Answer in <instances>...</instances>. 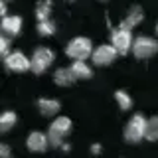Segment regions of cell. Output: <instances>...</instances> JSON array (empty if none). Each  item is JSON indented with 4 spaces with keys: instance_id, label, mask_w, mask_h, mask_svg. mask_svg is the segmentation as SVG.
<instances>
[{
    "instance_id": "1",
    "label": "cell",
    "mask_w": 158,
    "mask_h": 158,
    "mask_svg": "<svg viewBox=\"0 0 158 158\" xmlns=\"http://www.w3.org/2000/svg\"><path fill=\"white\" fill-rule=\"evenodd\" d=\"M146 123H148V121L140 115V113L132 115L131 121H128L127 127H125V140L131 142V144L140 142L142 138L146 136Z\"/></svg>"
},
{
    "instance_id": "2",
    "label": "cell",
    "mask_w": 158,
    "mask_h": 158,
    "mask_svg": "<svg viewBox=\"0 0 158 158\" xmlns=\"http://www.w3.org/2000/svg\"><path fill=\"white\" fill-rule=\"evenodd\" d=\"M65 53L71 59H87L93 53V44H91V40H89V38L77 36V38H73L71 42L67 44Z\"/></svg>"
},
{
    "instance_id": "3",
    "label": "cell",
    "mask_w": 158,
    "mask_h": 158,
    "mask_svg": "<svg viewBox=\"0 0 158 158\" xmlns=\"http://www.w3.org/2000/svg\"><path fill=\"white\" fill-rule=\"evenodd\" d=\"M69 131H71V118H67V117H57L56 121L52 123L49 131H48L49 144H52V146H61L63 136H65Z\"/></svg>"
},
{
    "instance_id": "4",
    "label": "cell",
    "mask_w": 158,
    "mask_h": 158,
    "mask_svg": "<svg viewBox=\"0 0 158 158\" xmlns=\"http://www.w3.org/2000/svg\"><path fill=\"white\" fill-rule=\"evenodd\" d=\"M132 53L138 59H148V57L158 53V42L154 38H148V36H138L132 42Z\"/></svg>"
},
{
    "instance_id": "5",
    "label": "cell",
    "mask_w": 158,
    "mask_h": 158,
    "mask_svg": "<svg viewBox=\"0 0 158 158\" xmlns=\"http://www.w3.org/2000/svg\"><path fill=\"white\" fill-rule=\"evenodd\" d=\"M53 59H56V53H53L49 48H44V46L36 48L34 53H32V71L38 73V75L44 73L53 63Z\"/></svg>"
},
{
    "instance_id": "6",
    "label": "cell",
    "mask_w": 158,
    "mask_h": 158,
    "mask_svg": "<svg viewBox=\"0 0 158 158\" xmlns=\"http://www.w3.org/2000/svg\"><path fill=\"white\" fill-rule=\"evenodd\" d=\"M132 34H131V30L128 28H118L113 32V36H111V44L117 48V52H118V56H127L128 52H132Z\"/></svg>"
},
{
    "instance_id": "7",
    "label": "cell",
    "mask_w": 158,
    "mask_h": 158,
    "mask_svg": "<svg viewBox=\"0 0 158 158\" xmlns=\"http://www.w3.org/2000/svg\"><path fill=\"white\" fill-rule=\"evenodd\" d=\"M118 56V52H117V48L113 46H109V44H103V46H99L95 48V52L91 53V59H93V63L99 67H105V65H111L113 61L117 59Z\"/></svg>"
},
{
    "instance_id": "8",
    "label": "cell",
    "mask_w": 158,
    "mask_h": 158,
    "mask_svg": "<svg viewBox=\"0 0 158 158\" xmlns=\"http://www.w3.org/2000/svg\"><path fill=\"white\" fill-rule=\"evenodd\" d=\"M4 65L8 71H16V73H24L28 69H32V59H28L22 52H10L4 57Z\"/></svg>"
},
{
    "instance_id": "9",
    "label": "cell",
    "mask_w": 158,
    "mask_h": 158,
    "mask_svg": "<svg viewBox=\"0 0 158 158\" xmlns=\"http://www.w3.org/2000/svg\"><path fill=\"white\" fill-rule=\"evenodd\" d=\"M49 144V138L44 135V132H30L28 140H26V146L30 152H44Z\"/></svg>"
},
{
    "instance_id": "10",
    "label": "cell",
    "mask_w": 158,
    "mask_h": 158,
    "mask_svg": "<svg viewBox=\"0 0 158 158\" xmlns=\"http://www.w3.org/2000/svg\"><path fill=\"white\" fill-rule=\"evenodd\" d=\"M20 30H22V18L20 16H2V32L8 34V36H18Z\"/></svg>"
},
{
    "instance_id": "11",
    "label": "cell",
    "mask_w": 158,
    "mask_h": 158,
    "mask_svg": "<svg viewBox=\"0 0 158 158\" xmlns=\"http://www.w3.org/2000/svg\"><path fill=\"white\" fill-rule=\"evenodd\" d=\"M53 81H56V85H59V87H69L77 81V77L73 75L71 67H59L57 71L53 73Z\"/></svg>"
},
{
    "instance_id": "12",
    "label": "cell",
    "mask_w": 158,
    "mask_h": 158,
    "mask_svg": "<svg viewBox=\"0 0 158 158\" xmlns=\"http://www.w3.org/2000/svg\"><path fill=\"white\" fill-rule=\"evenodd\" d=\"M142 18H144V12H142V8H140V6H132V8L127 12V18L121 22V26L132 30L135 26H138V24L142 22Z\"/></svg>"
},
{
    "instance_id": "13",
    "label": "cell",
    "mask_w": 158,
    "mask_h": 158,
    "mask_svg": "<svg viewBox=\"0 0 158 158\" xmlns=\"http://www.w3.org/2000/svg\"><path fill=\"white\" fill-rule=\"evenodd\" d=\"M38 109H40V113H42L44 117H53V115L59 113L61 105H59V101H56V99H40Z\"/></svg>"
},
{
    "instance_id": "14",
    "label": "cell",
    "mask_w": 158,
    "mask_h": 158,
    "mask_svg": "<svg viewBox=\"0 0 158 158\" xmlns=\"http://www.w3.org/2000/svg\"><path fill=\"white\" fill-rule=\"evenodd\" d=\"M71 71L77 79H89L93 75V69L85 63V59H73L71 63Z\"/></svg>"
},
{
    "instance_id": "15",
    "label": "cell",
    "mask_w": 158,
    "mask_h": 158,
    "mask_svg": "<svg viewBox=\"0 0 158 158\" xmlns=\"http://www.w3.org/2000/svg\"><path fill=\"white\" fill-rule=\"evenodd\" d=\"M16 121H18V117L14 111H4L2 117H0V132H8L10 128L16 125Z\"/></svg>"
},
{
    "instance_id": "16",
    "label": "cell",
    "mask_w": 158,
    "mask_h": 158,
    "mask_svg": "<svg viewBox=\"0 0 158 158\" xmlns=\"http://www.w3.org/2000/svg\"><path fill=\"white\" fill-rule=\"evenodd\" d=\"M49 16H52V0H40L36 4V18L48 20Z\"/></svg>"
},
{
    "instance_id": "17",
    "label": "cell",
    "mask_w": 158,
    "mask_h": 158,
    "mask_svg": "<svg viewBox=\"0 0 158 158\" xmlns=\"http://www.w3.org/2000/svg\"><path fill=\"white\" fill-rule=\"evenodd\" d=\"M53 32H56V24L52 22V20H38V34L40 36H53Z\"/></svg>"
},
{
    "instance_id": "18",
    "label": "cell",
    "mask_w": 158,
    "mask_h": 158,
    "mask_svg": "<svg viewBox=\"0 0 158 158\" xmlns=\"http://www.w3.org/2000/svg\"><path fill=\"white\" fill-rule=\"evenodd\" d=\"M148 140H158V117H152V118H148V123H146V136Z\"/></svg>"
},
{
    "instance_id": "19",
    "label": "cell",
    "mask_w": 158,
    "mask_h": 158,
    "mask_svg": "<svg viewBox=\"0 0 158 158\" xmlns=\"http://www.w3.org/2000/svg\"><path fill=\"white\" fill-rule=\"evenodd\" d=\"M115 99H117L118 107H121V111H128V109L132 107V99H131V95H128L127 91H117Z\"/></svg>"
},
{
    "instance_id": "20",
    "label": "cell",
    "mask_w": 158,
    "mask_h": 158,
    "mask_svg": "<svg viewBox=\"0 0 158 158\" xmlns=\"http://www.w3.org/2000/svg\"><path fill=\"white\" fill-rule=\"evenodd\" d=\"M0 53H2L4 57L10 53V40H8V34H4V36L0 38Z\"/></svg>"
},
{
    "instance_id": "21",
    "label": "cell",
    "mask_w": 158,
    "mask_h": 158,
    "mask_svg": "<svg viewBox=\"0 0 158 158\" xmlns=\"http://www.w3.org/2000/svg\"><path fill=\"white\" fill-rule=\"evenodd\" d=\"M0 154H2L4 158H10V148H8V144H0Z\"/></svg>"
},
{
    "instance_id": "22",
    "label": "cell",
    "mask_w": 158,
    "mask_h": 158,
    "mask_svg": "<svg viewBox=\"0 0 158 158\" xmlns=\"http://www.w3.org/2000/svg\"><path fill=\"white\" fill-rule=\"evenodd\" d=\"M6 12H8V8H6V0H0V14H2V16H6Z\"/></svg>"
},
{
    "instance_id": "23",
    "label": "cell",
    "mask_w": 158,
    "mask_h": 158,
    "mask_svg": "<svg viewBox=\"0 0 158 158\" xmlns=\"http://www.w3.org/2000/svg\"><path fill=\"white\" fill-rule=\"evenodd\" d=\"M91 152H93V154H99V152H101V146H99V144H93L91 146Z\"/></svg>"
},
{
    "instance_id": "24",
    "label": "cell",
    "mask_w": 158,
    "mask_h": 158,
    "mask_svg": "<svg viewBox=\"0 0 158 158\" xmlns=\"http://www.w3.org/2000/svg\"><path fill=\"white\" fill-rule=\"evenodd\" d=\"M61 148H63V152H69V150H71V146H69V144H63Z\"/></svg>"
},
{
    "instance_id": "25",
    "label": "cell",
    "mask_w": 158,
    "mask_h": 158,
    "mask_svg": "<svg viewBox=\"0 0 158 158\" xmlns=\"http://www.w3.org/2000/svg\"><path fill=\"white\" fill-rule=\"evenodd\" d=\"M156 34H158V22H156Z\"/></svg>"
}]
</instances>
